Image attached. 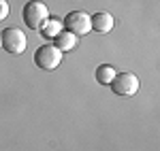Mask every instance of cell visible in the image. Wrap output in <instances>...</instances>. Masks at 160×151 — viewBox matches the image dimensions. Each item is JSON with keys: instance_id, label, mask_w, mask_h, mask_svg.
<instances>
[{"instance_id": "cell-11", "label": "cell", "mask_w": 160, "mask_h": 151, "mask_svg": "<svg viewBox=\"0 0 160 151\" xmlns=\"http://www.w3.org/2000/svg\"><path fill=\"white\" fill-rule=\"evenodd\" d=\"M0 47H2V32H0Z\"/></svg>"}, {"instance_id": "cell-6", "label": "cell", "mask_w": 160, "mask_h": 151, "mask_svg": "<svg viewBox=\"0 0 160 151\" xmlns=\"http://www.w3.org/2000/svg\"><path fill=\"white\" fill-rule=\"evenodd\" d=\"M77 36H75L73 32H68V30H60L56 36H53V45L58 47V49L64 53V51H73L77 47Z\"/></svg>"}, {"instance_id": "cell-5", "label": "cell", "mask_w": 160, "mask_h": 151, "mask_svg": "<svg viewBox=\"0 0 160 151\" xmlns=\"http://www.w3.org/2000/svg\"><path fill=\"white\" fill-rule=\"evenodd\" d=\"M111 89H113V94H118V96H135L137 92H139V79L137 75L132 73H122V75H115L113 77V81H111Z\"/></svg>"}, {"instance_id": "cell-2", "label": "cell", "mask_w": 160, "mask_h": 151, "mask_svg": "<svg viewBox=\"0 0 160 151\" xmlns=\"http://www.w3.org/2000/svg\"><path fill=\"white\" fill-rule=\"evenodd\" d=\"M62 62V51L56 47V45H41L37 51H34V64L43 70H56Z\"/></svg>"}, {"instance_id": "cell-8", "label": "cell", "mask_w": 160, "mask_h": 151, "mask_svg": "<svg viewBox=\"0 0 160 151\" xmlns=\"http://www.w3.org/2000/svg\"><path fill=\"white\" fill-rule=\"evenodd\" d=\"M115 75H118L115 68L109 66V64H100L98 68H96V81H98L100 85H111V81H113Z\"/></svg>"}, {"instance_id": "cell-10", "label": "cell", "mask_w": 160, "mask_h": 151, "mask_svg": "<svg viewBox=\"0 0 160 151\" xmlns=\"http://www.w3.org/2000/svg\"><path fill=\"white\" fill-rule=\"evenodd\" d=\"M9 11H11V9H9V2H7V0H0V21L7 19Z\"/></svg>"}, {"instance_id": "cell-7", "label": "cell", "mask_w": 160, "mask_h": 151, "mask_svg": "<svg viewBox=\"0 0 160 151\" xmlns=\"http://www.w3.org/2000/svg\"><path fill=\"white\" fill-rule=\"evenodd\" d=\"M90 24H92V30H94V32L105 34V32H109L111 28H113V17H111L109 13L100 11V13H94V15L90 17Z\"/></svg>"}, {"instance_id": "cell-1", "label": "cell", "mask_w": 160, "mask_h": 151, "mask_svg": "<svg viewBox=\"0 0 160 151\" xmlns=\"http://www.w3.org/2000/svg\"><path fill=\"white\" fill-rule=\"evenodd\" d=\"M22 17H24V24L30 28V30H41L45 21L49 19V9L45 7V2L41 0H30L24 4V11H22Z\"/></svg>"}, {"instance_id": "cell-3", "label": "cell", "mask_w": 160, "mask_h": 151, "mask_svg": "<svg viewBox=\"0 0 160 151\" xmlns=\"http://www.w3.org/2000/svg\"><path fill=\"white\" fill-rule=\"evenodd\" d=\"M62 28L68 30V32H73L75 36H83V34H88V32L92 30L90 15H88L86 11H71L66 17H64Z\"/></svg>"}, {"instance_id": "cell-4", "label": "cell", "mask_w": 160, "mask_h": 151, "mask_svg": "<svg viewBox=\"0 0 160 151\" xmlns=\"http://www.w3.org/2000/svg\"><path fill=\"white\" fill-rule=\"evenodd\" d=\"M26 45H28L26 34L19 28H7V30L2 32V49H7L9 53L19 55V53L26 51Z\"/></svg>"}, {"instance_id": "cell-9", "label": "cell", "mask_w": 160, "mask_h": 151, "mask_svg": "<svg viewBox=\"0 0 160 151\" xmlns=\"http://www.w3.org/2000/svg\"><path fill=\"white\" fill-rule=\"evenodd\" d=\"M41 30H43V34H45L47 38H53L62 30V24H60V21H51V19H47V21H45V26H43Z\"/></svg>"}]
</instances>
